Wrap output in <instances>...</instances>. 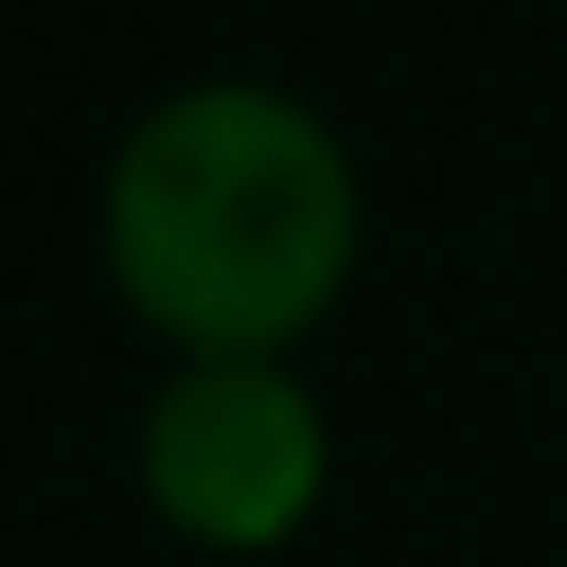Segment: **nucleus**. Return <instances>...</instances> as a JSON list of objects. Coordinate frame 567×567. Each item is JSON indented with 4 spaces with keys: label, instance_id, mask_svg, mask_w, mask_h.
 <instances>
[{
    "label": "nucleus",
    "instance_id": "f03ea898",
    "mask_svg": "<svg viewBox=\"0 0 567 567\" xmlns=\"http://www.w3.org/2000/svg\"><path fill=\"white\" fill-rule=\"evenodd\" d=\"M134 489L200 556H278L334 489V423L290 357H178L145 390Z\"/></svg>",
    "mask_w": 567,
    "mask_h": 567
},
{
    "label": "nucleus",
    "instance_id": "f257e3e1",
    "mask_svg": "<svg viewBox=\"0 0 567 567\" xmlns=\"http://www.w3.org/2000/svg\"><path fill=\"white\" fill-rule=\"evenodd\" d=\"M357 256V156L278 79H189L101 167V278L167 357H290L334 323Z\"/></svg>",
    "mask_w": 567,
    "mask_h": 567
}]
</instances>
